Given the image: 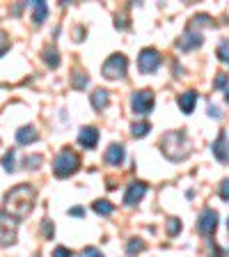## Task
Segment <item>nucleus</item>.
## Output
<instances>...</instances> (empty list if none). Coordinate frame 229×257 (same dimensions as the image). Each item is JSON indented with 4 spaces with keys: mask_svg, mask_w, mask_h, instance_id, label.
Returning a JSON list of instances; mask_svg holds the SVG:
<instances>
[{
    "mask_svg": "<svg viewBox=\"0 0 229 257\" xmlns=\"http://www.w3.org/2000/svg\"><path fill=\"white\" fill-rule=\"evenodd\" d=\"M42 163V156H26V161H23V166L26 168H35Z\"/></svg>",
    "mask_w": 229,
    "mask_h": 257,
    "instance_id": "28",
    "label": "nucleus"
},
{
    "mask_svg": "<svg viewBox=\"0 0 229 257\" xmlns=\"http://www.w3.org/2000/svg\"><path fill=\"white\" fill-rule=\"evenodd\" d=\"M78 168H80V159L74 150H69V147H64L53 161V172H55L58 179H67V177H71Z\"/></svg>",
    "mask_w": 229,
    "mask_h": 257,
    "instance_id": "3",
    "label": "nucleus"
},
{
    "mask_svg": "<svg viewBox=\"0 0 229 257\" xmlns=\"http://www.w3.org/2000/svg\"><path fill=\"white\" fill-rule=\"evenodd\" d=\"M138 67L142 74H154V71L160 67V53L156 48H144L138 58Z\"/></svg>",
    "mask_w": 229,
    "mask_h": 257,
    "instance_id": "6",
    "label": "nucleus"
},
{
    "mask_svg": "<svg viewBox=\"0 0 229 257\" xmlns=\"http://www.w3.org/2000/svg\"><path fill=\"white\" fill-rule=\"evenodd\" d=\"M7 51H10V37H7L5 32L0 30V58H3Z\"/></svg>",
    "mask_w": 229,
    "mask_h": 257,
    "instance_id": "26",
    "label": "nucleus"
},
{
    "mask_svg": "<svg viewBox=\"0 0 229 257\" xmlns=\"http://www.w3.org/2000/svg\"><path fill=\"white\" fill-rule=\"evenodd\" d=\"M131 131H133L135 138H144V136L151 131V124L149 122H135L133 126H131Z\"/></svg>",
    "mask_w": 229,
    "mask_h": 257,
    "instance_id": "20",
    "label": "nucleus"
},
{
    "mask_svg": "<svg viewBox=\"0 0 229 257\" xmlns=\"http://www.w3.org/2000/svg\"><path fill=\"white\" fill-rule=\"evenodd\" d=\"M131 108H133L135 115H149L151 108H154V94H151V90L133 92V96H131Z\"/></svg>",
    "mask_w": 229,
    "mask_h": 257,
    "instance_id": "5",
    "label": "nucleus"
},
{
    "mask_svg": "<svg viewBox=\"0 0 229 257\" xmlns=\"http://www.w3.org/2000/svg\"><path fill=\"white\" fill-rule=\"evenodd\" d=\"M30 7H32V23H35V26H42L44 19L48 16L46 3H42V0H35V3H30Z\"/></svg>",
    "mask_w": 229,
    "mask_h": 257,
    "instance_id": "15",
    "label": "nucleus"
},
{
    "mask_svg": "<svg viewBox=\"0 0 229 257\" xmlns=\"http://www.w3.org/2000/svg\"><path fill=\"white\" fill-rule=\"evenodd\" d=\"M94 211L99 216H110L115 211V204H110L108 200H96L94 202Z\"/></svg>",
    "mask_w": 229,
    "mask_h": 257,
    "instance_id": "19",
    "label": "nucleus"
},
{
    "mask_svg": "<svg viewBox=\"0 0 229 257\" xmlns=\"http://www.w3.org/2000/svg\"><path fill=\"white\" fill-rule=\"evenodd\" d=\"M202 44H204V37H202V32H197V30H188L179 39V48L181 51H192V48H199Z\"/></svg>",
    "mask_w": 229,
    "mask_h": 257,
    "instance_id": "11",
    "label": "nucleus"
},
{
    "mask_svg": "<svg viewBox=\"0 0 229 257\" xmlns=\"http://www.w3.org/2000/svg\"><path fill=\"white\" fill-rule=\"evenodd\" d=\"M35 198L37 191L30 184H19L16 188H12L5 198V214L12 216L14 220H23L35 207Z\"/></svg>",
    "mask_w": 229,
    "mask_h": 257,
    "instance_id": "1",
    "label": "nucleus"
},
{
    "mask_svg": "<svg viewBox=\"0 0 229 257\" xmlns=\"http://www.w3.org/2000/svg\"><path fill=\"white\" fill-rule=\"evenodd\" d=\"M144 193H147V186H144L142 182H133L131 186H128L126 195H124V204H126V207H133V204H138L140 200L144 198Z\"/></svg>",
    "mask_w": 229,
    "mask_h": 257,
    "instance_id": "10",
    "label": "nucleus"
},
{
    "mask_svg": "<svg viewBox=\"0 0 229 257\" xmlns=\"http://www.w3.org/2000/svg\"><path fill=\"white\" fill-rule=\"evenodd\" d=\"M108 103H110V94H108L106 90L92 92V106H94V110H106Z\"/></svg>",
    "mask_w": 229,
    "mask_h": 257,
    "instance_id": "16",
    "label": "nucleus"
},
{
    "mask_svg": "<svg viewBox=\"0 0 229 257\" xmlns=\"http://www.w3.org/2000/svg\"><path fill=\"white\" fill-rule=\"evenodd\" d=\"M208 115H213V117H220V112L215 106H208Z\"/></svg>",
    "mask_w": 229,
    "mask_h": 257,
    "instance_id": "34",
    "label": "nucleus"
},
{
    "mask_svg": "<svg viewBox=\"0 0 229 257\" xmlns=\"http://www.w3.org/2000/svg\"><path fill=\"white\" fill-rule=\"evenodd\" d=\"M3 168H5L7 172L14 170V150H10L5 156H3Z\"/></svg>",
    "mask_w": 229,
    "mask_h": 257,
    "instance_id": "24",
    "label": "nucleus"
},
{
    "mask_svg": "<svg viewBox=\"0 0 229 257\" xmlns=\"http://www.w3.org/2000/svg\"><path fill=\"white\" fill-rule=\"evenodd\" d=\"M215 227H218V214H215L213 209H204L202 214L197 218V230L199 234H213Z\"/></svg>",
    "mask_w": 229,
    "mask_h": 257,
    "instance_id": "8",
    "label": "nucleus"
},
{
    "mask_svg": "<svg viewBox=\"0 0 229 257\" xmlns=\"http://www.w3.org/2000/svg\"><path fill=\"white\" fill-rule=\"evenodd\" d=\"M227 230H229V218H227Z\"/></svg>",
    "mask_w": 229,
    "mask_h": 257,
    "instance_id": "35",
    "label": "nucleus"
},
{
    "mask_svg": "<svg viewBox=\"0 0 229 257\" xmlns=\"http://www.w3.org/2000/svg\"><path fill=\"white\" fill-rule=\"evenodd\" d=\"M211 150H213V156L218 161L229 163V131H227V128H222V131H220V136L215 138V143L211 145Z\"/></svg>",
    "mask_w": 229,
    "mask_h": 257,
    "instance_id": "9",
    "label": "nucleus"
},
{
    "mask_svg": "<svg viewBox=\"0 0 229 257\" xmlns=\"http://www.w3.org/2000/svg\"><path fill=\"white\" fill-rule=\"evenodd\" d=\"M144 248H147V246H144L142 239H131V241L126 243V252H128V255H140Z\"/></svg>",
    "mask_w": 229,
    "mask_h": 257,
    "instance_id": "21",
    "label": "nucleus"
},
{
    "mask_svg": "<svg viewBox=\"0 0 229 257\" xmlns=\"http://www.w3.org/2000/svg\"><path fill=\"white\" fill-rule=\"evenodd\" d=\"M126 69H128L126 55L115 53L103 62L101 74H103V78H108V80H117V78H124V76H126Z\"/></svg>",
    "mask_w": 229,
    "mask_h": 257,
    "instance_id": "4",
    "label": "nucleus"
},
{
    "mask_svg": "<svg viewBox=\"0 0 229 257\" xmlns=\"http://www.w3.org/2000/svg\"><path fill=\"white\" fill-rule=\"evenodd\" d=\"M83 257H103V252L94 246H87V248H83Z\"/></svg>",
    "mask_w": 229,
    "mask_h": 257,
    "instance_id": "27",
    "label": "nucleus"
},
{
    "mask_svg": "<svg viewBox=\"0 0 229 257\" xmlns=\"http://www.w3.org/2000/svg\"><path fill=\"white\" fill-rule=\"evenodd\" d=\"M78 143L85 147V150H94L96 143H99V131L94 126H85L78 134Z\"/></svg>",
    "mask_w": 229,
    "mask_h": 257,
    "instance_id": "12",
    "label": "nucleus"
},
{
    "mask_svg": "<svg viewBox=\"0 0 229 257\" xmlns=\"http://www.w3.org/2000/svg\"><path fill=\"white\" fill-rule=\"evenodd\" d=\"M14 239H16V220L3 211L0 214V243L7 246V243H14Z\"/></svg>",
    "mask_w": 229,
    "mask_h": 257,
    "instance_id": "7",
    "label": "nucleus"
},
{
    "mask_svg": "<svg viewBox=\"0 0 229 257\" xmlns=\"http://www.w3.org/2000/svg\"><path fill=\"white\" fill-rule=\"evenodd\" d=\"M74 76H76V78H74V87H76V90H83V87L90 83V78H87L85 74H74Z\"/></svg>",
    "mask_w": 229,
    "mask_h": 257,
    "instance_id": "25",
    "label": "nucleus"
},
{
    "mask_svg": "<svg viewBox=\"0 0 229 257\" xmlns=\"http://www.w3.org/2000/svg\"><path fill=\"white\" fill-rule=\"evenodd\" d=\"M53 257H71V250L69 248H64V246H58L53 250Z\"/></svg>",
    "mask_w": 229,
    "mask_h": 257,
    "instance_id": "31",
    "label": "nucleus"
},
{
    "mask_svg": "<svg viewBox=\"0 0 229 257\" xmlns=\"http://www.w3.org/2000/svg\"><path fill=\"white\" fill-rule=\"evenodd\" d=\"M220 198H222L224 202L229 200V179H224V182L220 184Z\"/></svg>",
    "mask_w": 229,
    "mask_h": 257,
    "instance_id": "30",
    "label": "nucleus"
},
{
    "mask_svg": "<svg viewBox=\"0 0 229 257\" xmlns=\"http://www.w3.org/2000/svg\"><path fill=\"white\" fill-rule=\"evenodd\" d=\"M69 214H71V216H85V209L74 207V209H71V211H69Z\"/></svg>",
    "mask_w": 229,
    "mask_h": 257,
    "instance_id": "33",
    "label": "nucleus"
},
{
    "mask_svg": "<svg viewBox=\"0 0 229 257\" xmlns=\"http://www.w3.org/2000/svg\"><path fill=\"white\" fill-rule=\"evenodd\" d=\"M124 159H126V152H124V145H117L112 143L110 147L106 150V161L110 166H122Z\"/></svg>",
    "mask_w": 229,
    "mask_h": 257,
    "instance_id": "13",
    "label": "nucleus"
},
{
    "mask_svg": "<svg viewBox=\"0 0 229 257\" xmlns=\"http://www.w3.org/2000/svg\"><path fill=\"white\" fill-rule=\"evenodd\" d=\"M218 58H220V62L229 64V42H227V39L218 44Z\"/></svg>",
    "mask_w": 229,
    "mask_h": 257,
    "instance_id": "22",
    "label": "nucleus"
},
{
    "mask_svg": "<svg viewBox=\"0 0 229 257\" xmlns=\"http://www.w3.org/2000/svg\"><path fill=\"white\" fill-rule=\"evenodd\" d=\"M37 138H39V134L35 126H21L16 131V143L19 145H32V143H37Z\"/></svg>",
    "mask_w": 229,
    "mask_h": 257,
    "instance_id": "14",
    "label": "nucleus"
},
{
    "mask_svg": "<svg viewBox=\"0 0 229 257\" xmlns=\"http://www.w3.org/2000/svg\"><path fill=\"white\" fill-rule=\"evenodd\" d=\"M179 232H181V220H179V218H170V220H167V234L176 236Z\"/></svg>",
    "mask_w": 229,
    "mask_h": 257,
    "instance_id": "23",
    "label": "nucleus"
},
{
    "mask_svg": "<svg viewBox=\"0 0 229 257\" xmlns=\"http://www.w3.org/2000/svg\"><path fill=\"white\" fill-rule=\"evenodd\" d=\"M229 80V76H224V74H218V78H215V87H222L224 83Z\"/></svg>",
    "mask_w": 229,
    "mask_h": 257,
    "instance_id": "32",
    "label": "nucleus"
},
{
    "mask_svg": "<svg viewBox=\"0 0 229 257\" xmlns=\"http://www.w3.org/2000/svg\"><path fill=\"white\" fill-rule=\"evenodd\" d=\"M160 150L170 161H183L190 154V140L186 131H170L160 140Z\"/></svg>",
    "mask_w": 229,
    "mask_h": 257,
    "instance_id": "2",
    "label": "nucleus"
},
{
    "mask_svg": "<svg viewBox=\"0 0 229 257\" xmlns=\"http://www.w3.org/2000/svg\"><path fill=\"white\" fill-rule=\"evenodd\" d=\"M44 62L51 67V69H55V67H60V53L55 46H46L44 48Z\"/></svg>",
    "mask_w": 229,
    "mask_h": 257,
    "instance_id": "18",
    "label": "nucleus"
},
{
    "mask_svg": "<svg viewBox=\"0 0 229 257\" xmlns=\"http://www.w3.org/2000/svg\"><path fill=\"white\" fill-rule=\"evenodd\" d=\"M195 103H197V94H195V92H183V94H179V108H181L186 115L192 112Z\"/></svg>",
    "mask_w": 229,
    "mask_h": 257,
    "instance_id": "17",
    "label": "nucleus"
},
{
    "mask_svg": "<svg viewBox=\"0 0 229 257\" xmlns=\"http://www.w3.org/2000/svg\"><path fill=\"white\" fill-rule=\"evenodd\" d=\"M42 232H44L46 236H53V223H51L48 218L42 220Z\"/></svg>",
    "mask_w": 229,
    "mask_h": 257,
    "instance_id": "29",
    "label": "nucleus"
}]
</instances>
